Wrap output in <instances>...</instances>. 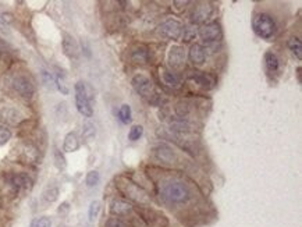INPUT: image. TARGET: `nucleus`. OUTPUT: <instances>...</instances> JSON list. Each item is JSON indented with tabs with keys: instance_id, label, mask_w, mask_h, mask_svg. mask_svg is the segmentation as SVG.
<instances>
[{
	"instance_id": "obj_1",
	"label": "nucleus",
	"mask_w": 302,
	"mask_h": 227,
	"mask_svg": "<svg viewBox=\"0 0 302 227\" xmlns=\"http://www.w3.org/2000/svg\"><path fill=\"white\" fill-rule=\"evenodd\" d=\"M162 198L172 205H183L191 200L188 187L181 181H167L160 187Z\"/></svg>"
},
{
	"instance_id": "obj_2",
	"label": "nucleus",
	"mask_w": 302,
	"mask_h": 227,
	"mask_svg": "<svg viewBox=\"0 0 302 227\" xmlns=\"http://www.w3.org/2000/svg\"><path fill=\"white\" fill-rule=\"evenodd\" d=\"M252 28L254 33L262 39H270L275 37L276 34V21L272 18V16L266 13H259L252 20Z\"/></svg>"
},
{
	"instance_id": "obj_3",
	"label": "nucleus",
	"mask_w": 302,
	"mask_h": 227,
	"mask_svg": "<svg viewBox=\"0 0 302 227\" xmlns=\"http://www.w3.org/2000/svg\"><path fill=\"white\" fill-rule=\"evenodd\" d=\"M76 106L77 110L84 117H92L93 109H92L91 105V95H89L88 87L84 82H77L76 84Z\"/></svg>"
},
{
	"instance_id": "obj_4",
	"label": "nucleus",
	"mask_w": 302,
	"mask_h": 227,
	"mask_svg": "<svg viewBox=\"0 0 302 227\" xmlns=\"http://www.w3.org/2000/svg\"><path fill=\"white\" fill-rule=\"evenodd\" d=\"M117 187H119L120 191H121L127 198H129V200L135 201V202H140V204H148V202H149V197H148V194H146L145 191L142 188H140L137 184L128 181V180L120 179Z\"/></svg>"
},
{
	"instance_id": "obj_5",
	"label": "nucleus",
	"mask_w": 302,
	"mask_h": 227,
	"mask_svg": "<svg viewBox=\"0 0 302 227\" xmlns=\"http://www.w3.org/2000/svg\"><path fill=\"white\" fill-rule=\"evenodd\" d=\"M11 87L20 96L25 98V99H31L33 96V92H35V88H33L31 80L27 76H22V74H18L11 80Z\"/></svg>"
},
{
	"instance_id": "obj_6",
	"label": "nucleus",
	"mask_w": 302,
	"mask_h": 227,
	"mask_svg": "<svg viewBox=\"0 0 302 227\" xmlns=\"http://www.w3.org/2000/svg\"><path fill=\"white\" fill-rule=\"evenodd\" d=\"M157 31H159V35H162L163 38L177 41L181 37V34H183V24L178 20L170 18V20H166L164 22H162Z\"/></svg>"
},
{
	"instance_id": "obj_7",
	"label": "nucleus",
	"mask_w": 302,
	"mask_h": 227,
	"mask_svg": "<svg viewBox=\"0 0 302 227\" xmlns=\"http://www.w3.org/2000/svg\"><path fill=\"white\" fill-rule=\"evenodd\" d=\"M132 87L141 96L144 98H151L152 93H153V85H152V81L149 77L144 76V74H138L132 78Z\"/></svg>"
},
{
	"instance_id": "obj_8",
	"label": "nucleus",
	"mask_w": 302,
	"mask_h": 227,
	"mask_svg": "<svg viewBox=\"0 0 302 227\" xmlns=\"http://www.w3.org/2000/svg\"><path fill=\"white\" fill-rule=\"evenodd\" d=\"M199 37L205 42H213L221 37V29L220 25L217 22H209L205 24L199 28Z\"/></svg>"
},
{
	"instance_id": "obj_9",
	"label": "nucleus",
	"mask_w": 302,
	"mask_h": 227,
	"mask_svg": "<svg viewBox=\"0 0 302 227\" xmlns=\"http://www.w3.org/2000/svg\"><path fill=\"white\" fill-rule=\"evenodd\" d=\"M212 13H213V7L211 3H199L195 6L191 13V20L194 22H204L212 16Z\"/></svg>"
},
{
	"instance_id": "obj_10",
	"label": "nucleus",
	"mask_w": 302,
	"mask_h": 227,
	"mask_svg": "<svg viewBox=\"0 0 302 227\" xmlns=\"http://www.w3.org/2000/svg\"><path fill=\"white\" fill-rule=\"evenodd\" d=\"M189 80H192L195 84H198L199 87L206 88V89H211V88L215 87L216 80L209 74H205L202 71H191L188 74Z\"/></svg>"
},
{
	"instance_id": "obj_11",
	"label": "nucleus",
	"mask_w": 302,
	"mask_h": 227,
	"mask_svg": "<svg viewBox=\"0 0 302 227\" xmlns=\"http://www.w3.org/2000/svg\"><path fill=\"white\" fill-rule=\"evenodd\" d=\"M63 50H64L65 56H69L70 59H76L78 56V44L74 39L73 35L67 33H63Z\"/></svg>"
},
{
	"instance_id": "obj_12",
	"label": "nucleus",
	"mask_w": 302,
	"mask_h": 227,
	"mask_svg": "<svg viewBox=\"0 0 302 227\" xmlns=\"http://www.w3.org/2000/svg\"><path fill=\"white\" fill-rule=\"evenodd\" d=\"M169 61L173 69H181L185 61V52L181 46H173L169 52Z\"/></svg>"
},
{
	"instance_id": "obj_13",
	"label": "nucleus",
	"mask_w": 302,
	"mask_h": 227,
	"mask_svg": "<svg viewBox=\"0 0 302 227\" xmlns=\"http://www.w3.org/2000/svg\"><path fill=\"white\" fill-rule=\"evenodd\" d=\"M0 116H2V119L5 120V121H9L11 124H16V123H18L22 119L21 112L17 108H14V106H10V105H6V106L2 108Z\"/></svg>"
},
{
	"instance_id": "obj_14",
	"label": "nucleus",
	"mask_w": 302,
	"mask_h": 227,
	"mask_svg": "<svg viewBox=\"0 0 302 227\" xmlns=\"http://www.w3.org/2000/svg\"><path fill=\"white\" fill-rule=\"evenodd\" d=\"M132 211V206L129 205L127 201L123 200H114L110 204V212L116 215V216H124L127 213Z\"/></svg>"
},
{
	"instance_id": "obj_15",
	"label": "nucleus",
	"mask_w": 302,
	"mask_h": 227,
	"mask_svg": "<svg viewBox=\"0 0 302 227\" xmlns=\"http://www.w3.org/2000/svg\"><path fill=\"white\" fill-rule=\"evenodd\" d=\"M264 66L266 70L269 71L270 74H277L280 71V59L279 56L273 52H267L264 54Z\"/></svg>"
},
{
	"instance_id": "obj_16",
	"label": "nucleus",
	"mask_w": 302,
	"mask_h": 227,
	"mask_svg": "<svg viewBox=\"0 0 302 227\" xmlns=\"http://www.w3.org/2000/svg\"><path fill=\"white\" fill-rule=\"evenodd\" d=\"M189 59H191V61H192L195 66L204 64L206 59L205 49L198 44L192 45L191 49H189Z\"/></svg>"
},
{
	"instance_id": "obj_17",
	"label": "nucleus",
	"mask_w": 302,
	"mask_h": 227,
	"mask_svg": "<svg viewBox=\"0 0 302 227\" xmlns=\"http://www.w3.org/2000/svg\"><path fill=\"white\" fill-rule=\"evenodd\" d=\"M22 159L28 163H37L39 159L38 148L32 144H25L21 149Z\"/></svg>"
},
{
	"instance_id": "obj_18",
	"label": "nucleus",
	"mask_w": 302,
	"mask_h": 227,
	"mask_svg": "<svg viewBox=\"0 0 302 227\" xmlns=\"http://www.w3.org/2000/svg\"><path fill=\"white\" fill-rule=\"evenodd\" d=\"M131 60L134 63H138V64H146L149 61V52H148V48L145 46H137V48L131 52Z\"/></svg>"
},
{
	"instance_id": "obj_19",
	"label": "nucleus",
	"mask_w": 302,
	"mask_h": 227,
	"mask_svg": "<svg viewBox=\"0 0 302 227\" xmlns=\"http://www.w3.org/2000/svg\"><path fill=\"white\" fill-rule=\"evenodd\" d=\"M156 156L163 160V162H174V159H176V153L173 151L172 148L166 144H162V145H159L156 148Z\"/></svg>"
},
{
	"instance_id": "obj_20",
	"label": "nucleus",
	"mask_w": 302,
	"mask_h": 227,
	"mask_svg": "<svg viewBox=\"0 0 302 227\" xmlns=\"http://www.w3.org/2000/svg\"><path fill=\"white\" fill-rule=\"evenodd\" d=\"M80 148V140L76 133H69L63 142V149L65 152H76Z\"/></svg>"
},
{
	"instance_id": "obj_21",
	"label": "nucleus",
	"mask_w": 302,
	"mask_h": 227,
	"mask_svg": "<svg viewBox=\"0 0 302 227\" xmlns=\"http://www.w3.org/2000/svg\"><path fill=\"white\" fill-rule=\"evenodd\" d=\"M160 76H162L164 84H167L169 87H180V78H178L177 74H174L173 71L167 70V69H162V70H160Z\"/></svg>"
},
{
	"instance_id": "obj_22",
	"label": "nucleus",
	"mask_w": 302,
	"mask_h": 227,
	"mask_svg": "<svg viewBox=\"0 0 302 227\" xmlns=\"http://www.w3.org/2000/svg\"><path fill=\"white\" fill-rule=\"evenodd\" d=\"M288 49L291 50V53L297 57L298 60L302 59V42L299 38H291L288 41Z\"/></svg>"
},
{
	"instance_id": "obj_23",
	"label": "nucleus",
	"mask_w": 302,
	"mask_h": 227,
	"mask_svg": "<svg viewBox=\"0 0 302 227\" xmlns=\"http://www.w3.org/2000/svg\"><path fill=\"white\" fill-rule=\"evenodd\" d=\"M95 134H96L95 124H93L92 121H85L84 125H82V137H84L86 141H91L95 138Z\"/></svg>"
},
{
	"instance_id": "obj_24",
	"label": "nucleus",
	"mask_w": 302,
	"mask_h": 227,
	"mask_svg": "<svg viewBox=\"0 0 302 227\" xmlns=\"http://www.w3.org/2000/svg\"><path fill=\"white\" fill-rule=\"evenodd\" d=\"M59 198V188L57 187H49V188L45 189V192H43V200L46 201V202H54V201H57Z\"/></svg>"
},
{
	"instance_id": "obj_25",
	"label": "nucleus",
	"mask_w": 302,
	"mask_h": 227,
	"mask_svg": "<svg viewBox=\"0 0 302 227\" xmlns=\"http://www.w3.org/2000/svg\"><path fill=\"white\" fill-rule=\"evenodd\" d=\"M56 85H57V89H59L63 95H67L69 93V85L65 84V78L64 74H61V73H57V76H56Z\"/></svg>"
},
{
	"instance_id": "obj_26",
	"label": "nucleus",
	"mask_w": 302,
	"mask_h": 227,
	"mask_svg": "<svg viewBox=\"0 0 302 227\" xmlns=\"http://www.w3.org/2000/svg\"><path fill=\"white\" fill-rule=\"evenodd\" d=\"M119 117L124 124H128L129 121H131V108H129V105H123L120 108Z\"/></svg>"
},
{
	"instance_id": "obj_27",
	"label": "nucleus",
	"mask_w": 302,
	"mask_h": 227,
	"mask_svg": "<svg viewBox=\"0 0 302 227\" xmlns=\"http://www.w3.org/2000/svg\"><path fill=\"white\" fill-rule=\"evenodd\" d=\"M144 134V128H142V125L135 124L131 127V130L128 133V140L129 141H138Z\"/></svg>"
},
{
	"instance_id": "obj_28",
	"label": "nucleus",
	"mask_w": 302,
	"mask_h": 227,
	"mask_svg": "<svg viewBox=\"0 0 302 227\" xmlns=\"http://www.w3.org/2000/svg\"><path fill=\"white\" fill-rule=\"evenodd\" d=\"M176 113H177L178 119H183V120L185 119V117L189 114L188 103H185V102L177 103V106H176Z\"/></svg>"
},
{
	"instance_id": "obj_29",
	"label": "nucleus",
	"mask_w": 302,
	"mask_h": 227,
	"mask_svg": "<svg viewBox=\"0 0 302 227\" xmlns=\"http://www.w3.org/2000/svg\"><path fill=\"white\" fill-rule=\"evenodd\" d=\"M29 227H52V220L46 216H41V217H35Z\"/></svg>"
},
{
	"instance_id": "obj_30",
	"label": "nucleus",
	"mask_w": 302,
	"mask_h": 227,
	"mask_svg": "<svg viewBox=\"0 0 302 227\" xmlns=\"http://www.w3.org/2000/svg\"><path fill=\"white\" fill-rule=\"evenodd\" d=\"M99 180H100V176L97 173L96 170H92L89 173L86 174L85 177V183L88 187H95L97 183H99Z\"/></svg>"
},
{
	"instance_id": "obj_31",
	"label": "nucleus",
	"mask_w": 302,
	"mask_h": 227,
	"mask_svg": "<svg viewBox=\"0 0 302 227\" xmlns=\"http://www.w3.org/2000/svg\"><path fill=\"white\" fill-rule=\"evenodd\" d=\"M11 138V131L6 125L0 124V146L6 145Z\"/></svg>"
},
{
	"instance_id": "obj_32",
	"label": "nucleus",
	"mask_w": 302,
	"mask_h": 227,
	"mask_svg": "<svg viewBox=\"0 0 302 227\" xmlns=\"http://www.w3.org/2000/svg\"><path fill=\"white\" fill-rule=\"evenodd\" d=\"M99 211H100V202H99V201H93V202H91V205H89V212H88L89 219H91V220L96 219L97 215H99Z\"/></svg>"
},
{
	"instance_id": "obj_33",
	"label": "nucleus",
	"mask_w": 302,
	"mask_h": 227,
	"mask_svg": "<svg viewBox=\"0 0 302 227\" xmlns=\"http://www.w3.org/2000/svg\"><path fill=\"white\" fill-rule=\"evenodd\" d=\"M105 227H128V226H127L123 220L117 219V217H110L108 222H106V224H105Z\"/></svg>"
},
{
	"instance_id": "obj_34",
	"label": "nucleus",
	"mask_w": 302,
	"mask_h": 227,
	"mask_svg": "<svg viewBox=\"0 0 302 227\" xmlns=\"http://www.w3.org/2000/svg\"><path fill=\"white\" fill-rule=\"evenodd\" d=\"M54 159H56V166L59 169H64L65 168V160L64 156L61 155V152L59 149H56L54 151Z\"/></svg>"
},
{
	"instance_id": "obj_35",
	"label": "nucleus",
	"mask_w": 302,
	"mask_h": 227,
	"mask_svg": "<svg viewBox=\"0 0 302 227\" xmlns=\"http://www.w3.org/2000/svg\"><path fill=\"white\" fill-rule=\"evenodd\" d=\"M297 74H298V82H301V67L297 69Z\"/></svg>"
}]
</instances>
